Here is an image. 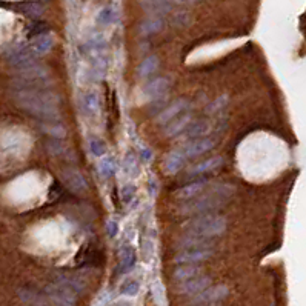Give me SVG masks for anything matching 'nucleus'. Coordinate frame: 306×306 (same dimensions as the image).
<instances>
[{
  "mask_svg": "<svg viewBox=\"0 0 306 306\" xmlns=\"http://www.w3.org/2000/svg\"><path fill=\"white\" fill-rule=\"evenodd\" d=\"M14 102L31 115L45 122H57L58 97L49 90H16L13 88Z\"/></svg>",
  "mask_w": 306,
  "mask_h": 306,
  "instance_id": "obj_1",
  "label": "nucleus"
},
{
  "mask_svg": "<svg viewBox=\"0 0 306 306\" xmlns=\"http://www.w3.org/2000/svg\"><path fill=\"white\" fill-rule=\"evenodd\" d=\"M234 188L231 185H215L208 190L205 195H197L180 206L182 214H211V211L220 208V206L230 199Z\"/></svg>",
  "mask_w": 306,
  "mask_h": 306,
  "instance_id": "obj_2",
  "label": "nucleus"
},
{
  "mask_svg": "<svg viewBox=\"0 0 306 306\" xmlns=\"http://www.w3.org/2000/svg\"><path fill=\"white\" fill-rule=\"evenodd\" d=\"M226 219L217 214H203L183 225L185 234L200 235L206 239H215L226 231Z\"/></svg>",
  "mask_w": 306,
  "mask_h": 306,
  "instance_id": "obj_3",
  "label": "nucleus"
},
{
  "mask_svg": "<svg viewBox=\"0 0 306 306\" xmlns=\"http://www.w3.org/2000/svg\"><path fill=\"white\" fill-rule=\"evenodd\" d=\"M3 56L6 58V62L16 68V71L25 70V68L36 65V56L31 51V48L26 43H14L9 45L3 49Z\"/></svg>",
  "mask_w": 306,
  "mask_h": 306,
  "instance_id": "obj_4",
  "label": "nucleus"
},
{
  "mask_svg": "<svg viewBox=\"0 0 306 306\" xmlns=\"http://www.w3.org/2000/svg\"><path fill=\"white\" fill-rule=\"evenodd\" d=\"M48 299L56 306H76V292H73L65 285L54 282L45 288Z\"/></svg>",
  "mask_w": 306,
  "mask_h": 306,
  "instance_id": "obj_5",
  "label": "nucleus"
},
{
  "mask_svg": "<svg viewBox=\"0 0 306 306\" xmlns=\"http://www.w3.org/2000/svg\"><path fill=\"white\" fill-rule=\"evenodd\" d=\"M230 295V289L226 285H217V286H208L206 289H203L202 292H199L197 295L192 297V303L194 305H211V303H217L222 302Z\"/></svg>",
  "mask_w": 306,
  "mask_h": 306,
  "instance_id": "obj_6",
  "label": "nucleus"
},
{
  "mask_svg": "<svg viewBox=\"0 0 306 306\" xmlns=\"http://www.w3.org/2000/svg\"><path fill=\"white\" fill-rule=\"evenodd\" d=\"M214 145H215V140L206 135V137H200V139L190 140L180 151L185 155V159H195V157H200L202 154L211 151Z\"/></svg>",
  "mask_w": 306,
  "mask_h": 306,
  "instance_id": "obj_7",
  "label": "nucleus"
},
{
  "mask_svg": "<svg viewBox=\"0 0 306 306\" xmlns=\"http://www.w3.org/2000/svg\"><path fill=\"white\" fill-rule=\"evenodd\" d=\"M212 248H202V249H182L175 254L174 262L177 265H197L200 262L208 260L212 257Z\"/></svg>",
  "mask_w": 306,
  "mask_h": 306,
  "instance_id": "obj_8",
  "label": "nucleus"
},
{
  "mask_svg": "<svg viewBox=\"0 0 306 306\" xmlns=\"http://www.w3.org/2000/svg\"><path fill=\"white\" fill-rule=\"evenodd\" d=\"M137 263V252L131 243H123L118 249V266H117V274H130Z\"/></svg>",
  "mask_w": 306,
  "mask_h": 306,
  "instance_id": "obj_9",
  "label": "nucleus"
},
{
  "mask_svg": "<svg viewBox=\"0 0 306 306\" xmlns=\"http://www.w3.org/2000/svg\"><path fill=\"white\" fill-rule=\"evenodd\" d=\"M170 86H171V78L170 77H155L151 82H148L143 86L142 93L148 100L154 102V100H157V98L165 97L168 90H170Z\"/></svg>",
  "mask_w": 306,
  "mask_h": 306,
  "instance_id": "obj_10",
  "label": "nucleus"
},
{
  "mask_svg": "<svg viewBox=\"0 0 306 306\" xmlns=\"http://www.w3.org/2000/svg\"><path fill=\"white\" fill-rule=\"evenodd\" d=\"M78 110H80V114L86 118L97 115L98 110H100V98H98L97 91L94 90L85 91L80 96V100H78Z\"/></svg>",
  "mask_w": 306,
  "mask_h": 306,
  "instance_id": "obj_11",
  "label": "nucleus"
},
{
  "mask_svg": "<svg viewBox=\"0 0 306 306\" xmlns=\"http://www.w3.org/2000/svg\"><path fill=\"white\" fill-rule=\"evenodd\" d=\"M190 102L186 98H177L174 100L170 106H166L165 110H162L159 113V117H157V122L160 125H166L170 123L171 120H174L175 117H179L180 114L190 111Z\"/></svg>",
  "mask_w": 306,
  "mask_h": 306,
  "instance_id": "obj_12",
  "label": "nucleus"
},
{
  "mask_svg": "<svg viewBox=\"0 0 306 306\" xmlns=\"http://www.w3.org/2000/svg\"><path fill=\"white\" fill-rule=\"evenodd\" d=\"M208 286H211V277H208V275H197V277L191 280L180 282L179 286H177V292L183 295H192L194 297V295L202 292Z\"/></svg>",
  "mask_w": 306,
  "mask_h": 306,
  "instance_id": "obj_13",
  "label": "nucleus"
},
{
  "mask_svg": "<svg viewBox=\"0 0 306 306\" xmlns=\"http://www.w3.org/2000/svg\"><path fill=\"white\" fill-rule=\"evenodd\" d=\"M62 179L65 182V185L74 192H83L88 188V182L85 179V175L76 170V168H68V170H63L62 172Z\"/></svg>",
  "mask_w": 306,
  "mask_h": 306,
  "instance_id": "obj_14",
  "label": "nucleus"
},
{
  "mask_svg": "<svg viewBox=\"0 0 306 306\" xmlns=\"http://www.w3.org/2000/svg\"><path fill=\"white\" fill-rule=\"evenodd\" d=\"M191 122H192V113L191 111H186V113L180 114L179 117H175L174 120H171L170 123H166L165 135L166 137H175V135L183 134L186 128L191 125Z\"/></svg>",
  "mask_w": 306,
  "mask_h": 306,
  "instance_id": "obj_15",
  "label": "nucleus"
},
{
  "mask_svg": "<svg viewBox=\"0 0 306 306\" xmlns=\"http://www.w3.org/2000/svg\"><path fill=\"white\" fill-rule=\"evenodd\" d=\"M54 43H56V38H54V34L53 33H45V34H40L34 37L31 43H29V48H31V51L34 53L36 57H40V56H45L48 54L51 49L54 48Z\"/></svg>",
  "mask_w": 306,
  "mask_h": 306,
  "instance_id": "obj_16",
  "label": "nucleus"
},
{
  "mask_svg": "<svg viewBox=\"0 0 306 306\" xmlns=\"http://www.w3.org/2000/svg\"><path fill=\"white\" fill-rule=\"evenodd\" d=\"M106 49V38L102 33H96L80 45V53L83 56H94L98 53H105Z\"/></svg>",
  "mask_w": 306,
  "mask_h": 306,
  "instance_id": "obj_17",
  "label": "nucleus"
},
{
  "mask_svg": "<svg viewBox=\"0 0 306 306\" xmlns=\"http://www.w3.org/2000/svg\"><path fill=\"white\" fill-rule=\"evenodd\" d=\"M214 239H206L200 235L185 234L179 240V249H202V248H212Z\"/></svg>",
  "mask_w": 306,
  "mask_h": 306,
  "instance_id": "obj_18",
  "label": "nucleus"
},
{
  "mask_svg": "<svg viewBox=\"0 0 306 306\" xmlns=\"http://www.w3.org/2000/svg\"><path fill=\"white\" fill-rule=\"evenodd\" d=\"M206 188H208V182L206 180H199V182H194V183H188L182 186L180 190H177L175 195L179 197L180 200H191L194 199V197L200 195Z\"/></svg>",
  "mask_w": 306,
  "mask_h": 306,
  "instance_id": "obj_19",
  "label": "nucleus"
},
{
  "mask_svg": "<svg viewBox=\"0 0 306 306\" xmlns=\"http://www.w3.org/2000/svg\"><path fill=\"white\" fill-rule=\"evenodd\" d=\"M222 165H223V159H222V157H219V155H215V157H211V159H206L203 162H199V163H195L194 166H191L188 174L190 175L206 174V172L215 171L217 168H220Z\"/></svg>",
  "mask_w": 306,
  "mask_h": 306,
  "instance_id": "obj_20",
  "label": "nucleus"
},
{
  "mask_svg": "<svg viewBox=\"0 0 306 306\" xmlns=\"http://www.w3.org/2000/svg\"><path fill=\"white\" fill-rule=\"evenodd\" d=\"M142 6L146 13H150L151 16L162 17L163 14L170 13L172 3L170 0H142Z\"/></svg>",
  "mask_w": 306,
  "mask_h": 306,
  "instance_id": "obj_21",
  "label": "nucleus"
},
{
  "mask_svg": "<svg viewBox=\"0 0 306 306\" xmlns=\"http://www.w3.org/2000/svg\"><path fill=\"white\" fill-rule=\"evenodd\" d=\"M185 155L182 154V151H171L170 154L166 155V159L163 162V170L168 172V174H177L180 170H183L185 166Z\"/></svg>",
  "mask_w": 306,
  "mask_h": 306,
  "instance_id": "obj_22",
  "label": "nucleus"
},
{
  "mask_svg": "<svg viewBox=\"0 0 306 306\" xmlns=\"http://www.w3.org/2000/svg\"><path fill=\"white\" fill-rule=\"evenodd\" d=\"M211 131V125L205 120H197V122H191V125L186 128L183 135L190 140H194V139H200V137H206L208 133Z\"/></svg>",
  "mask_w": 306,
  "mask_h": 306,
  "instance_id": "obj_23",
  "label": "nucleus"
},
{
  "mask_svg": "<svg viewBox=\"0 0 306 306\" xmlns=\"http://www.w3.org/2000/svg\"><path fill=\"white\" fill-rule=\"evenodd\" d=\"M122 170L126 175L130 177H139L140 166H139V157L134 151H128L122 160Z\"/></svg>",
  "mask_w": 306,
  "mask_h": 306,
  "instance_id": "obj_24",
  "label": "nucleus"
},
{
  "mask_svg": "<svg viewBox=\"0 0 306 306\" xmlns=\"http://www.w3.org/2000/svg\"><path fill=\"white\" fill-rule=\"evenodd\" d=\"M97 171L102 179H111L117 172V162L113 155H103L97 163Z\"/></svg>",
  "mask_w": 306,
  "mask_h": 306,
  "instance_id": "obj_25",
  "label": "nucleus"
},
{
  "mask_svg": "<svg viewBox=\"0 0 306 306\" xmlns=\"http://www.w3.org/2000/svg\"><path fill=\"white\" fill-rule=\"evenodd\" d=\"M197 275H200V266L197 265H180L179 268L174 269L172 277L175 282H186L191 280Z\"/></svg>",
  "mask_w": 306,
  "mask_h": 306,
  "instance_id": "obj_26",
  "label": "nucleus"
},
{
  "mask_svg": "<svg viewBox=\"0 0 306 306\" xmlns=\"http://www.w3.org/2000/svg\"><path fill=\"white\" fill-rule=\"evenodd\" d=\"M159 68V57L157 56H148L146 58L140 62L139 68H137V76L140 78H146L151 74L155 73V70Z\"/></svg>",
  "mask_w": 306,
  "mask_h": 306,
  "instance_id": "obj_27",
  "label": "nucleus"
},
{
  "mask_svg": "<svg viewBox=\"0 0 306 306\" xmlns=\"http://www.w3.org/2000/svg\"><path fill=\"white\" fill-rule=\"evenodd\" d=\"M162 28H163V19L157 16H151L140 23V33L143 36H150V34H155L162 31Z\"/></svg>",
  "mask_w": 306,
  "mask_h": 306,
  "instance_id": "obj_28",
  "label": "nucleus"
},
{
  "mask_svg": "<svg viewBox=\"0 0 306 306\" xmlns=\"http://www.w3.org/2000/svg\"><path fill=\"white\" fill-rule=\"evenodd\" d=\"M115 22V11L113 6H105L98 11L97 17H96V23L102 28H108L111 26Z\"/></svg>",
  "mask_w": 306,
  "mask_h": 306,
  "instance_id": "obj_29",
  "label": "nucleus"
},
{
  "mask_svg": "<svg viewBox=\"0 0 306 306\" xmlns=\"http://www.w3.org/2000/svg\"><path fill=\"white\" fill-rule=\"evenodd\" d=\"M57 282L58 283H62L65 285L66 288H70L73 292L78 294V292H82L85 289V283L78 279V277H74V275H58L57 277Z\"/></svg>",
  "mask_w": 306,
  "mask_h": 306,
  "instance_id": "obj_30",
  "label": "nucleus"
},
{
  "mask_svg": "<svg viewBox=\"0 0 306 306\" xmlns=\"http://www.w3.org/2000/svg\"><path fill=\"white\" fill-rule=\"evenodd\" d=\"M19 295H20V299H22L25 303H28V305H33V306H46L45 299L42 297L40 294H37V292L33 291V289H26V288H23V289L19 291Z\"/></svg>",
  "mask_w": 306,
  "mask_h": 306,
  "instance_id": "obj_31",
  "label": "nucleus"
},
{
  "mask_svg": "<svg viewBox=\"0 0 306 306\" xmlns=\"http://www.w3.org/2000/svg\"><path fill=\"white\" fill-rule=\"evenodd\" d=\"M19 9L28 17L31 19H38L42 14H43V6L38 3V2H26V3H22L19 6Z\"/></svg>",
  "mask_w": 306,
  "mask_h": 306,
  "instance_id": "obj_32",
  "label": "nucleus"
},
{
  "mask_svg": "<svg viewBox=\"0 0 306 306\" xmlns=\"http://www.w3.org/2000/svg\"><path fill=\"white\" fill-rule=\"evenodd\" d=\"M88 148H90V153L97 157V159H102L106 154V143L100 139V137H91L90 142H88Z\"/></svg>",
  "mask_w": 306,
  "mask_h": 306,
  "instance_id": "obj_33",
  "label": "nucleus"
},
{
  "mask_svg": "<svg viewBox=\"0 0 306 306\" xmlns=\"http://www.w3.org/2000/svg\"><path fill=\"white\" fill-rule=\"evenodd\" d=\"M120 295H126V297H135L140 292V283L135 279H128L120 285Z\"/></svg>",
  "mask_w": 306,
  "mask_h": 306,
  "instance_id": "obj_34",
  "label": "nucleus"
},
{
  "mask_svg": "<svg viewBox=\"0 0 306 306\" xmlns=\"http://www.w3.org/2000/svg\"><path fill=\"white\" fill-rule=\"evenodd\" d=\"M155 242L153 237L150 235H146L143 237V240H142V254H143V257H145V262H151V259L154 257V254H155Z\"/></svg>",
  "mask_w": 306,
  "mask_h": 306,
  "instance_id": "obj_35",
  "label": "nucleus"
},
{
  "mask_svg": "<svg viewBox=\"0 0 306 306\" xmlns=\"http://www.w3.org/2000/svg\"><path fill=\"white\" fill-rule=\"evenodd\" d=\"M135 194H137V186L134 183H126L120 190V197L123 203H131L135 199Z\"/></svg>",
  "mask_w": 306,
  "mask_h": 306,
  "instance_id": "obj_36",
  "label": "nucleus"
},
{
  "mask_svg": "<svg viewBox=\"0 0 306 306\" xmlns=\"http://www.w3.org/2000/svg\"><path fill=\"white\" fill-rule=\"evenodd\" d=\"M46 146H48V151L51 154H54V155H63L68 151L65 143L60 139H51L46 143Z\"/></svg>",
  "mask_w": 306,
  "mask_h": 306,
  "instance_id": "obj_37",
  "label": "nucleus"
},
{
  "mask_svg": "<svg viewBox=\"0 0 306 306\" xmlns=\"http://www.w3.org/2000/svg\"><path fill=\"white\" fill-rule=\"evenodd\" d=\"M43 131L48 133L53 139H62V137H65V134H66L65 128L60 123H54V122H53V125L43 126Z\"/></svg>",
  "mask_w": 306,
  "mask_h": 306,
  "instance_id": "obj_38",
  "label": "nucleus"
},
{
  "mask_svg": "<svg viewBox=\"0 0 306 306\" xmlns=\"http://www.w3.org/2000/svg\"><path fill=\"white\" fill-rule=\"evenodd\" d=\"M226 105H228V96H222V97L217 98V100H214L208 108H206V111H208V114H215V113L222 111Z\"/></svg>",
  "mask_w": 306,
  "mask_h": 306,
  "instance_id": "obj_39",
  "label": "nucleus"
},
{
  "mask_svg": "<svg viewBox=\"0 0 306 306\" xmlns=\"http://www.w3.org/2000/svg\"><path fill=\"white\" fill-rule=\"evenodd\" d=\"M105 230H106V235L110 237V239H115L118 232H120V226H118V223L114 219H110L105 223Z\"/></svg>",
  "mask_w": 306,
  "mask_h": 306,
  "instance_id": "obj_40",
  "label": "nucleus"
},
{
  "mask_svg": "<svg viewBox=\"0 0 306 306\" xmlns=\"http://www.w3.org/2000/svg\"><path fill=\"white\" fill-rule=\"evenodd\" d=\"M45 33H49L48 26L45 23H42V22H36V23L31 25V28H29L28 34H29V37H31V38H34V37L40 36V34H45Z\"/></svg>",
  "mask_w": 306,
  "mask_h": 306,
  "instance_id": "obj_41",
  "label": "nucleus"
},
{
  "mask_svg": "<svg viewBox=\"0 0 306 306\" xmlns=\"http://www.w3.org/2000/svg\"><path fill=\"white\" fill-rule=\"evenodd\" d=\"M139 159L142 163H151L153 159H154V153L151 148H148V146H142L140 150H139Z\"/></svg>",
  "mask_w": 306,
  "mask_h": 306,
  "instance_id": "obj_42",
  "label": "nucleus"
},
{
  "mask_svg": "<svg viewBox=\"0 0 306 306\" xmlns=\"http://www.w3.org/2000/svg\"><path fill=\"white\" fill-rule=\"evenodd\" d=\"M150 190H151V195H155L157 194V190H159V188H157V182L154 179L150 180Z\"/></svg>",
  "mask_w": 306,
  "mask_h": 306,
  "instance_id": "obj_43",
  "label": "nucleus"
}]
</instances>
